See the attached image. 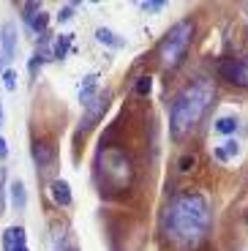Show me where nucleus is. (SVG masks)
Instances as JSON below:
<instances>
[{"label":"nucleus","instance_id":"nucleus-10","mask_svg":"<svg viewBox=\"0 0 248 251\" xmlns=\"http://www.w3.org/2000/svg\"><path fill=\"white\" fill-rule=\"evenodd\" d=\"M96 38H99V44L112 47V50H120V47L125 44V41H123V36H118V33L106 30V27H99V30H96Z\"/></svg>","mask_w":248,"mask_h":251},{"label":"nucleus","instance_id":"nucleus-21","mask_svg":"<svg viewBox=\"0 0 248 251\" xmlns=\"http://www.w3.org/2000/svg\"><path fill=\"white\" fill-rule=\"evenodd\" d=\"M3 158H8V145H6V139L0 137V161H3Z\"/></svg>","mask_w":248,"mask_h":251},{"label":"nucleus","instance_id":"nucleus-23","mask_svg":"<svg viewBox=\"0 0 248 251\" xmlns=\"http://www.w3.org/2000/svg\"><path fill=\"white\" fill-rule=\"evenodd\" d=\"M6 60H8V57L3 55V52H0V71H6Z\"/></svg>","mask_w":248,"mask_h":251},{"label":"nucleus","instance_id":"nucleus-9","mask_svg":"<svg viewBox=\"0 0 248 251\" xmlns=\"http://www.w3.org/2000/svg\"><path fill=\"white\" fill-rule=\"evenodd\" d=\"M52 200L57 205H71V186L66 180H52Z\"/></svg>","mask_w":248,"mask_h":251},{"label":"nucleus","instance_id":"nucleus-4","mask_svg":"<svg viewBox=\"0 0 248 251\" xmlns=\"http://www.w3.org/2000/svg\"><path fill=\"white\" fill-rule=\"evenodd\" d=\"M218 76L235 88H248V63L246 60H221L218 63Z\"/></svg>","mask_w":248,"mask_h":251},{"label":"nucleus","instance_id":"nucleus-18","mask_svg":"<svg viewBox=\"0 0 248 251\" xmlns=\"http://www.w3.org/2000/svg\"><path fill=\"white\" fill-rule=\"evenodd\" d=\"M3 82H6L8 90H14V88H17V71L6 69V71H3Z\"/></svg>","mask_w":248,"mask_h":251},{"label":"nucleus","instance_id":"nucleus-17","mask_svg":"<svg viewBox=\"0 0 248 251\" xmlns=\"http://www.w3.org/2000/svg\"><path fill=\"white\" fill-rule=\"evenodd\" d=\"M6 210V172L0 170V213Z\"/></svg>","mask_w":248,"mask_h":251},{"label":"nucleus","instance_id":"nucleus-2","mask_svg":"<svg viewBox=\"0 0 248 251\" xmlns=\"http://www.w3.org/2000/svg\"><path fill=\"white\" fill-rule=\"evenodd\" d=\"M213 101H216V88H213V82H207V79L191 82L172 104V115H169L172 137L174 139H186L188 134L205 120L207 109L213 107Z\"/></svg>","mask_w":248,"mask_h":251},{"label":"nucleus","instance_id":"nucleus-1","mask_svg":"<svg viewBox=\"0 0 248 251\" xmlns=\"http://www.w3.org/2000/svg\"><path fill=\"white\" fill-rule=\"evenodd\" d=\"M164 238L172 240L180 249L202 246L210 232V207L207 200L197 191H186L172 200V205L164 213Z\"/></svg>","mask_w":248,"mask_h":251},{"label":"nucleus","instance_id":"nucleus-27","mask_svg":"<svg viewBox=\"0 0 248 251\" xmlns=\"http://www.w3.org/2000/svg\"><path fill=\"white\" fill-rule=\"evenodd\" d=\"M0 118H3V112H0Z\"/></svg>","mask_w":248,"mask_h":251},{"label":"nucleus","instance_id":"nucleus-20","mask_svg":"<svg viewBox=\"0 0 248 251\" xmlns=\"http://www.w3.org/2000/svg\"><path fill=\"white\" fill-rule=\"evenodd\" d=\"M142 8H145V11H161L164 3H142Z\"/></svg>","mask_w":248,"mask_h":251},{"label":"nucleus","instance_id":"nucleus-13","mask_svg":"<svg viewBox=\"0 0 248 251\" xmlns=\"http://www.w3.org/2000/svg\"><path fill=\"white\" fill-rule=\"evenodd\" d=\"M216 131L223 134V137H232V134L237 131V118H232V115H226V118H218V120H216Z\"/></svg>","mask_w":248,"mask_h":251},{"label":"nucleus","instance_id":"nucleus-3","mask_svg":"<svg viewBox=\"0 0 248 251\" xmlns=\"http://www.w3.org/2000/svg\"><path fill=\"white\" fill-rule=\"evenodd\" d=\"M191 38H194V22L191 19H180L177 25L164 36L161 47H158V55H161V63L167 69H172V66H177V63L183 60V55H186L188 47H191Z\"/></svg>","mask_w":248,"mask_h":251},{"label":"nucleus","instance_id":"nucleus-19","mask_svg":"<svg viewBox=\"0 0 248 251\" xmlns=\"http://www.w3.org/2000/svg\"><path fill=\"white\" fill-rule=\"evenodd\" d=\"M74 8H76V6H69V8H63V11H60V17H57V22H69V17H71V14H74Z\"/></svg>","mask_w":248,"mask_h":251},{"label":"nucleus","instance_id":"nucleus-5","mask_svg":"<svg viewBox=\"0 0 248 251\" xmlns=\"http://www.w3.org/2000/svg\"><path fill=\"white\" fill-rule=\"evenodd\" d=\"M22 14H25V25L30 27L33 33H41L44 27H47V22H50L47 11H44L38 3H25V6H22Z\"/></svg>","mask_w":248,"mask_h":251},{"label":"nucleus","instance_id":"nucleus-22","mask_svg":"<svg viewBox=\"0 0 248 251\" xmlns=\"http://www.w3.org/2000/svg\"><path fill=\"white\" fill-rule=\"evenodd\" d=\"M38 66H41V55H36V57L30 60V71H33V74L38 71Z\"/></svg>","mask_w":248,"mask_h":251},{"label":"nucleus","instance_id":"nucleus-6","mask_svg":"<svg viewBox=\"0 0 248 251\" xmlns=\"http://www.w3.org/2000/svg\"><path fill=\"white\" fill-rule=\"evenodd\" d=\"M106 104H109V93H101L96 101H90V104H87V112H85V118H82V128H85V131L106 112Z\"/></svg>","mask_w":248,"mask_h":251},{"label":"nucleus","instance_id":"nucleus-14","mask_svg":"<svg viewBox=\"0 0 248 251\" xmlns=\"http://www.w3.org/2000/svg\"><path fill=\"white\" fill-rule=\"evenodd\" d=\"M237 153H240L237 142H226V145H221V148H216V158H218V161H229V158L237 156Z\"/></svg>","mask_w":248,"mask_h":251},{"label":"nucleus","instance_id":"nucleus-12","mask_svg":"<svg viewBox=\"0 0 248 251\" xmlns=\"http://www.w3.org/2000/svg\"><path fill=\"white\" fill-rule=\"evenodd\" d=\"M96 85H99V76H96V74H90V76L82 79V90H79V101H82V104H87V101L93 99Z\"/></svg>","mask_w":248,"mask_h":251},{"label":"nucleus","instance_id":"nucleus-16","mask_svg":"<svg viewBox=\"0 0 248 251\" xmlns=\"http://www.w3.org/2000/svg\"><path fill=\"white\" fill-rule=\"evenodd\" d=\"M150 90H153V79L150 76H142V79L137 82V93H142V96H148Z\"/></svg>","mask_w":248,"mask_h":251},{"label":"nucleus","instance_id":"nucleus-24","mask_svg":"<svg viewBox=\"0 0 248 251\" xmlns=\"http://www.w3.org/2000/svg\"><path fill=\"white\" fill-rule=\"evenodd\" d=\"M243 17H246V27H248V3L243 6Z\"/></svg>","mask_w":248,"mask_h":251},{"label":"nucleus","instance_id":"nucleus-8","mask_svg":"<svg viewBox=\"0 0 248 251\" xmlns=\"http://www.w3.org/2000/svg\"><path fill=\"white\" fill-rule=\"evenodd\" d=\"M19 246H27L25 243V229L22 226H8L6 232H3V249L6 251H14Z\"/></svg>","mask_w":248,"mask_h":251},{"label":"nucleus","instance_id":"nucleus-15","mask_svg":"<svg viewBox=\"0 0 248 251\" xmlns=\"http://www.w3.org/2000/svg\"><path fill=\"white\" fill-rule=\"evenodd\" d=\"M69 47H71V36H57V41H55V57L57 60H63V57L69 55Z\"/></svg>","mask_w":248,"mask_h":251},{"label":"nucleus","instance_id":"nucleus-7","mask_svg":"<svg viewBox=\"0 0 248 251\" xmlns=\"http://www.w3.org/2000/svg\"><path fill=\"white\" fill-rule=\"evenodd\" d=\"M0 47H3L6 57H14V52H17V27L11 22L3 25V30H0Z\"/></svg>","mask_w":248,"mask_h":251},{"label":"nucleus","instance_id":"nucleus-11","mask_svg":"<svg viewBox=\"0 0 248 251\" xmlns=\"http://www.w3.org/2000/svg\"><path fill=\"white\" fill-rule=\"evenodd\" d=\"M11 205L17 207V210H25V205H27V188L22 180L11 183Z\"/></svg>","mask_w":248,"mask_h":251},{"label":"nucleus","instance_id":"nucleus-25","mask_svg":"<svg viewBox=\"0 0 248 251\" xmlns=\"http://www.w3.org/2000/svg\"><path fill=\"white\" fill-rule=\"evenodd\" d=\"M14 251H30V249H27V246H19V249H14Z\"/></svg>","mask_w":248,"mask_h":251},{"label":"nucleus","instance_id":"nucleus-26","mask_svg":"<svg viewBox=\"0 0 248 251\" xmlns=\"http://www.w3.org/2000/svg\"><path fill=\"white\" fill-rule=\"evenodd\" d=\"M66 251H76V249H66Z\"/></svg>","mask_w":248,"mask_h":251}]
</instances>
